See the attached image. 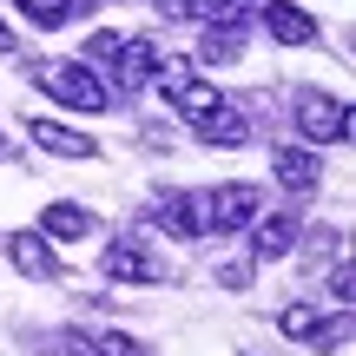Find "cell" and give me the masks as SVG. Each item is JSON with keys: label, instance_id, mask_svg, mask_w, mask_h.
<instances>
[{"label": "cell", "instance_id": "d6986e66", "mask_svg": "<svg viewBox=\"0 0 356 356\" xmlns=\"http://www.w3.org/2000/svg\"><path fill=\"white\" fill-rule=\"evenodd\" d=\"M343 343H350V317H330V323H317V350L343 356Z\"/></svg>", "mask_w": 356, "mask_h": 356}, {"label": "cell", "instance_id": "52a82bcc", "mask_svg": "<svg viewBox=\"0 0 356 356\" xmlns=\"http://www.w3.org/2000/svg\"><path fill=\"white\" fill-rule=\"evenodd\" d=\"M264 33L277 40V47H310V40H317L323 26L310 20L304 7H291V0H264Z\"/></svg>", "mask_w": 356, "mask_h": 356}, {"label": "cell", "instance_id": "e0dca14e", "mask_svg": "<svg viewBox=\"0 0 356 356\" xmlns=\"http://www.w3.org/2000/svg\"><path fill=\"white\" fill-rule=\"evenodd\" d=\"M198 13H204L211 26H238L244 13H251V0H198Z\"/></svg>", "mask_w": 356, "mask_h": 356}, {"label": "cell", "instance_id": "7402d4cb", "mask_svg": "<svg viewBox=\"0 0 356 356\" xmlns=\"http://www.w3.org/2000/svg\"><path fill=\"white\" fill-rule=\"evenodd\" d=\"M330 297H337V304H350V264L330 270Z\"/></svg>", "mask_w": 356, "mask_h": 356}, {"label": "cell", "instance_id": "d4e9b609", "mask_svg": "<svg viewBox=\"0 0 356 356\" xmlns=\"http://www.w3.org/2000/svg\"><path fill=\"white\" fill-rule=\"evenodd\" d=\"M0 152H7V132H0Z\"/></svg>", "mask_w": 356, "mask_h": 356}, {"label": "cell", "instance_id": "7c38bea8", "mask_svg": "<svg viewBox=\"0 0 356 356\" xmlns=\"http://www.w3.org/2000/svg\"><path fill=\"white\" fill-rule=\"evenodd\" d=\"M291 238H297V225L291 218H264V225L251 231V264H277V257H291Z\"/></svg>", "mask_w": 356, "mask_h": 356}, {"label": "cell", "instance_id": "9a60e30c", "mask_svg": "<svg viewBox=\"0 0 356 356\" xmlns=\"http://www.w3.org/2000/svg\"><path fill=\"white\" fill-rule=\"evenodd\" d=\"M317 323H323L317 304H284V310H277V330H284V337H317Z\"/></svg>", "mask_w": 356, "mask_h": 356}, {"label": "cell", "instance_id": "4fadbf2b", "mask_svg": "<svg viewBox=\"0 0 356 356\" xmlns=\"http://www.w3.org/2000/svg\"><path fill=\"white\" fill-rule=\"evenodd\" d=\"M92 231V211H79V204H47V211H40V238H86Z\"/></svg>", "mask_w": 356, "mask_h": 356}, {"label": "cell", "instance_id": "3957f363", "mask_svg": "<svg viewBox=\"0 0 356 356\" xmlns=\"http://www.w3.org/2000/svg\"><path fill=\"white\" fill-rule=\"evenodd\" d=\"M152 79H159V92H165L178 113H191V119H204L218 99H225V92H218V86H204V79L191 73L185 60H159V66H152Z\"/></svg>", "mask_w": 356, "mask_h": 356}, {"label": "cell", "instance_id": "ffe728a7", "mask_svg": "<svg viewBox=\"0 0 356 356\" xmlns=\"http://www.w3.org/2000/svg\"><path fill=\"white\" fill-rule=\"evenodd\" d=\"M251 257H231V264H218V284H225V291H251Z\"/></svg>", "mask_w": 356, "mask_h": 356}, {"label": "cell", "instance_id": "8992f818", "mask_svg": "<svg viewBox=\"0 0 356 356\" xmlns=\"http://www.w3.org/2000/svg\"><path fill=\"white\" fill-rule=\"evenodd\" d=\"M152 218L172 231V238H204V231H211V218H204V191H165V198L152 204Z\"/></svg>", "mask_w": 356, "mask_h": 356}, {"label": "cell", "instance_id": "ac0fdd59", "mask_svg": "<svg viewBox=\"0 0 356 356\" xmlns=\"http://www.w3.org/2000/svg\"><path fill=\"white\" fill-rule=\"evenodd\" d=\"M119 47H126V33H92L86 40V66H113Z\"/></svg>", "mask_w": 356, "mask_h": 356}, {"label": "cell", "instance_id": "277c9868", "mask_svg": "<svg viewBox=\"0 0 356 356\" xmlns=\"http://www.w3.org/2000/svg\"><path fill=\"white\" fill-rule=\"evenodd\" d=\"M0 251H7V264L20 270V277H60V251H53L47 238H40V231H7V238H0Z\"/></svg>", "mask_w": 356, "mask_h": 356}, {"label": "cell", "instance_id": "9c48e42d", "mask_svg": "<svg viewBox=\"0 0 356 356\" xmlns=\"http://www.w3.org/2000/svg\"><path fill=\"white\" fill-rule=\"evenodd\" d=\"M270 172H277L284 191H317L323 185V159L304 152V145H277V152H270Z\"/></svg>", "mask_w": 356, "mask_h": 356}, {"label": "cell", "instance_id": "5b68a950", "mask_svg": "<svg viewBox=\"0 0 356 356\" xmlns=\"http://www.w3.org/2000/svg\"><path fill=\"white\" fill-rule=\"evenodd\" d=\"M204 218H211V231H238L257 218V185H244V178H231V185L204 191Z\"/></svg>", "mask_w": 356, "mask_h": 356}, {"label": "cell", "instance_id": "8fae6325", "mask_svg": "<svg viewBox=\"0 0 356 356\" xmlns=\"http://www.w3.org/2000/svg\"><path fill=\"white\" fill-rule=\"evenodd\" d=\"M33 132L47 152H60V159H99V139H86V132H73V126H60V119H33Z\"/></svg>", "mask_w": 356, "mask_h": 356}, {"label": "cell", "instance_id": "2e32d148", "mask_svg": "<svg viewBox=\"0 0 356 356\" xmlns=\"http://www.w3.org/2000/svg\"><path fill=\"white\" fill-rule=\"evenodd\" d=\"M13 7H20L33 26H60L66 13H73V0H13Z\"/></svg>", "mask_w": 356, "mask_h": 356}, {"label": "cell", "instance_id": "6da1fadb", "mask_svg": "<svg viewBox=\"0 0 356 356\" xmlns=\"http://www.w3.org/2000/svg\"><path fill=\"white\" fill-rule=\"evenodd\" d=\"M33 79L53 92L60 106H73V113H106L113 106V92H106V79L92 73L86 60H60V66H33Z\"/></svg>", "mask_w": 356, "mask_h": 356}, {"label": "cell", "instance_id": "5bb4252c", "mask_svg": "<svg viewBox=\"0 0 356 356\" xmlns=\"http://www.w3.org/2000/svg\"><path fill=\"white\" fill-rule=\"evenodd\" d=\"M152 66H159V53L145 47V40H126V47H119V60H113V73L126 79V86H145V79H152Z\"/></svg>", "mask_w": 356, "mask_h": 356}, {"label": "cell", "instance_id": "44dd1931", "mask_svg": "<svg viewBox=\"0 0 356 356\" xmlns=\"http://www.w3.org/2000/svg\"><path fill=\"white\" fill-rule=\"evenodd\" d=\"M231 26H218V33H204V60H238V40H225Z\"/></svg>", "mask_w": 356, "mask_h": 356}, {"label": "cell", "instance_id": "603a6c76", "mask_svg": "<svg viewBox=\"0 0 356 356\" xmlns=\"http://www.w3.org/2000/svg\"><path fill=\"white\" fill-rule=\"evenodd\" d=\"M159 13L165 20H185V13H198V0H159Z\"/></svg>", "mask_w": 356, "mask_h": 356}, {"label": "cell", "instance_id": "7a4b0ae2", "mask_svg": "<svg viewBox=\"0 0 356 356\" xmlns=\"http://www.w3.org/2000/svg\"><path fill=\"white\" fill-rule=\"evenodd\" d=\"M297 132H304L310 145L350 139V106L330 99V92H317V86H304V92H297Z\"/></svg>", "mask_w": 356, "mask_h": 356}, {"label": "cell", "instance_id": "ba28073f", "mask_svg": "<svg viewBox=\"0 0 356 356\" xmlns=\"http://www.w3.org/2000/svg\"><path fill=\"white\" fill-rule=\"evenodd\" d=\"M99 270L113 284H159V277H165V264H159L152 251H139V244H113V251L99 257Z\"/></svg>", "mask_w": 356, "mask_h": 356}, {"label": "cell", "instance_id": "cb8c5ba5", "mask_svg": "<svg viewBox=\"0 0 356 356\" xmlns=\"http://www.w3.org/2000/svg\"><path fill=\"white\" fill-rule=\"evenodd\" d=\"M0 47H7V20H0Z\"/></svg>", "mask_w": 356, "mask_h": 356}, {"label": "cell", "instance_id": "30bf717a", "mask_svg": "<svg viewBox=\"0 0 356 356\" xmlns=\"http://www.w3.org/2000/svg\"><path fill=\"white\" fill-rule=\"evenodd\" d=\"M198 139L218 145V152H238V145H251V126H244V113H238L231 99H218L211 113L198 119Z\"/></svg>", "mask_w": 356, "mask_h": 356}]
</instances>
